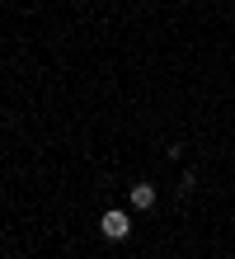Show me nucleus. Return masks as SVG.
Segmentation results:
<instances>
[{
    "mask_svg": "<svg viewBox=\"0 0 235 259\" xmlns=\"http://www.w3.org/2000/svg\"><path fill=\"white\" fill-rule=\"evenodd\" d=\"M99 236H104V240H127V236H132V217H127L122 207H108L104 217H99Z\"/></svg>",
    "mask_w": 235,
    "mask_h": 259,
    "instance_id": "f257e3e1",
    "label": "nucleus"
},
{
    "mask_svg": "<svg viewBox=\"0 0 235 259\" xmlns=\"http://www.w3.org/2000/svg\"><path fill=\"white\" fill-rule=\"evenodd\" d=\"M155 198H160V193H155V184H146V179L127 189V203H132L136 212H151V207H155Z\"/></svg>",
    "mask_w": 235,
    "mask_h": 259,
    "instance_id": "f03ea898",
    "label": "nucleus"
}]
</instances>
